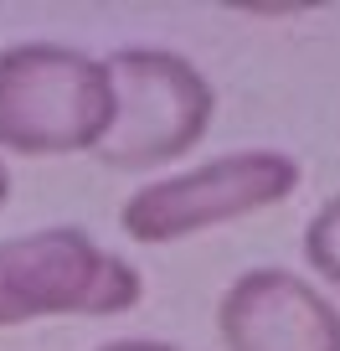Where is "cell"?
I'll use <instances>...</instances> for the list:
<instances>
[{"instance_id": "cell-3", "label": "cell", "mask_w": 340, "mask_h": 351, "mask_svg": "<svg viewBox=\"0 0 340 351\" xmlns=\"http://www.w3.org/2000/svg\"><path fill=\"white\" fill-rule=\"evenodd\" d=\"M144 300L134 263L83 228H42L0 243V326L42 315H124Z\"/></svg>"}, {"instance_id": "cell-6", "label": "cell", "mask_w": 340, "mask_h": 351, "mask_svg": "<svg viewBox=\"0 0 340 351\" xmlns=\"http://www.w3.org/2000/svg\"><path fill=\"white\" fill-rule=\"evenodd\" d=\"M304 258L330 289H340V197H330L325 207L309 217L304 228Z\"/></svg>"}, {"instance_id": "cell-2", "label": "cell", "mask_w": 340, "mask_h": 351, "mask_svg": "<svg viewBox=\"0 0 340 351\" xmlns=\"http://www.w3.org/2000/svg\"><path fill=\"white\" fill-rule=\"evenodd\" d=\"M103 62L114 77V124L93 150L103 165L155 171L207 140L217 93L191 57L165 52V47H124Z\"/></svg>"}, {"instance_id": "cell-8", "label": "cell", "mask_w": 340, "mask_h": 351, "mask_svg": "<svg viewBox=\"0 0 340 351\" xmlns=\"http://www.w3.org/2000/svg\"><path fill=\"white\" fill-rule=\"evenodd\" d=\"M5 197H11V171H5V160H0V207H5Z\"/></svg>"}, {"instance_id": "cell-5", "label": "cell", "mask_w": 340, "mask_h": 351, "mask_svg": "<svg viewBox=\"0 0 340 351\" xmlns=\"http://www.w3.org/2000/svg\"><path fill=\"white\" fill-rule=\"evenodd\" d=\"M227 351H340V310L289 269H248L217 305Z\"/></svg>"}, {"instance_id": "cell-4", "label": "cell", "mask_w": 340, "mask_h": 351, "mask_svg": "<svg viewBox=\"0 0 340 351\" xmlns=\"http://www.w3.org/2000/svg\"><path fill=\"white\" fill-rule=\"evenodd\" d=\"M299 186V160L284 150H232L207 165L176 171L140 186L124 202L119 222L134 243H181L191 232L278 207Z\"/></svg>"}, {"instance_id": "cell-1", "label": "cell", "mask_w": 340, "mask_h": 351, "mask_svg": "<svg viewBox=\"0 0 340 351\" xmlns=\"http://www.w3.org/2000/svg\"><path fill=\"white\" fill-rule=\"evenodd\" d=\"M114 124V77L103 57L62 42H16L0 52V150H99Z\"/></svg>"}, {"instance_id": "cell-7", "label": "cell", "mask_w": 340, "mask_h": 351, "mask_svg": "<svg viewBox=\"0 0 340 351\" xmlns=\"http://www.w3.org/2000/svg\"><path fill=\"white\" fill-rule=\"evenodd\" d=\"M99 351H186V346H170V341H150V336H124V341H109Z\"/></svg>"}]
</instances>
